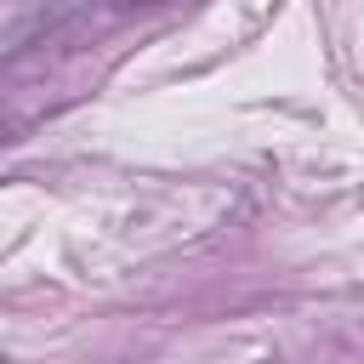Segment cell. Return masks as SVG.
I'll list each match as a JSON object with an SVG mask.
<instances>
[{
	"instance_id": "6da1fadb",
	"label": "cell",
	"mask_w": 364,
	"mask_h": 364,
	"mask_svg": "<svg viewBox=\"0 0 364 364\" xmlns=\"http://www.w3.org/2000/svg\"><path fill=\"white\" fill-rule=\"evenodd\" d=\"M148 6H171V0H46L34 11V23H17L11 28V57L28 40H51V34L85 28V23H114V17H131V11H148Z\"/></svg>"
}]
</instances>
